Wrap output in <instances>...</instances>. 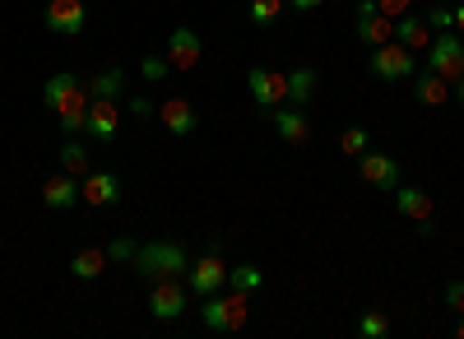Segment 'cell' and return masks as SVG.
I'll return each instance as SVG.
<instances>
[{
  "label": "cell",
  "mask_w": 464,
  "mask_h": 339,
  "mask_svg": "<svg viewBox=\"0 0 464 339\" xmlns=\"http://www.w3.org/2000/svg\"><path fill=\"white\" fill-rule=\"evenodd\" d=\"M89 89L80 84V74H70V70H61V74H52L47 80V89H43V102H47V111L61 121V131L65 135H84V121H89Z\"/></svg>",
  "instance_id": "6da1fadb"
},
{
  "label": "cell",
  "mask_w": 464,
  "mask_h": 339,
  "mask_svg": "<svg viewBox=\"0 0 464 339\" xmlns=\"http://www.w3.org/2000/svg\"><path fill=\"white\" fill-rule=\"evenodd\" d=\"M135 270L144 279H186L190 270V256L181 242H144L135 251Z\"/></svg>",
  "instance_id": "7a4b0ae2"
},
{
  "label": "cell",
  "mask_w": 464,
  "mask_h": 339,
  "mask_svg": "<svg viewBox=\"0 0 464 339\" xmlns=\"http://www.w3.org/2000/svg\"><path fill=\"white\" fill-rule=\"evenodd\" d=\"M200 321H205V330H214V334H237V330L251 321V316H246V293H237V288L209 293L205 307H200Z\"/></svg>",
  "instance_id": "3957f363"
},
{
  "label": "cell",
  "mask_w": 464,
  "mask_h": 339,
  "mask_svg": "<svg viewBox=\"0 0 464 339\" xmlns=\"http://www.w3.org/2000/svg\"><path fill=\"white\" fill-rule=\"evenodd\" d=\"M367 70L376 74V80H385V84H395V80H409V74L418 70V52H409L404 43H381V47H372V61H367Z\"/></svg>",
  "instance_id": "277c9868"
},
{
  "label": "cell",
  "mask_w": 464,
  "mask_h": 339,
  "mask_svg": "<svg viewBox=\"0 0 464 339\" xmlns=\"http://www.w3.org/2000/svg\"><path fill=\"white\" fill-rule=\"evenodd\" d=\"M428 70H437L446 84H455L459 74H464V37L455 28L437 33L432 37V47H428Z\"/></svg>",
  "instance_id": "5b68a950"
},
{
  "label": "cell",
  "mask_w": 464,
  "mask_h": 339,
  "mask_svg": "<svg viewBox=\"0 0 464 339\" xmlns=\"http://www.w3.org/2000/svg\"><path fill=\"white\" fill-rule=\"evenodd\" d=\"M246 89L256 98V107L275 111L288 102V70H269V65H251L246 70Z\"/></svg>",
  "instance_id": "8992f818"
},
{
  "label": "cell",
  "mask_w": 464,
  "mask_h": 339,
  "mask_svg": "<svg viewBox=\"0 0 464 339\" xmlns=\"http://www.w3.org/2000/svg\"><path fill=\"white\" fill-rule=\"evenodd\" d=\"M218 247H223V242H209V251L186 270V288L196 293V297H209V293H218V288L227 284V266H223V251H218Z\"/></svg>",
  "instance_id": "52a82bcc"
},
{
  "label": "cell",
  "mask_w": 464,
  "mask_h": 339,
  "mask_svg": "<svg viewBox=\"0 0 464 339\" xmlns=\"http://www.w3.org/2000/svg\"><path fill=\"white\" fill-rule=\"evenodd\" d=\"M186 303H190V288L181 279H153V288H149V316L153 321H181Z\"/></svg>",
  "instance_id": "ba28073f"
},
{
  "label": "cell",
  "mask_w": 464,
  "mask_h": 339,
  "mask_svg": "<svg viewBox=\"0 0 464 339\" xmlns=\"http://www.w3.org/2000/svg\"><path fill=\"white\" fill-rule=\"evenodd\" d=\"M47 28L56 37H80L84 24H89V10H84V0H47Z\"/></svg>",
  "instance_id": "9c48e42d"
},
{
  "label": "cell",
  "mask_w": 464,
  "mask_h": 339,
  "mask_svg": "<svg viewBox=\"0 0 464 339\" xmlns=\"http://www.w3.org/2000/svg\"><path fill=\"white\" fill-rule=\"evenodd\" d=\"M159 121H163V131L168 135H190V131H196L200 126V111H196V102H190V98H181V93H172V98H163L159 102Z\"/></svg>",
  "instance_id": "30bf717a"
},
{
  "label": "cell",
  "mask_w": 464,
  "mask_h": 339,
  "mask_svg": "<svg viewBox=\"0 0 464 339\" xmlns=\"http://www.w3.org/2000/svg\"><path fill=\"white\" fill-rule=\"evenodd\" d=\"M163 56L172 61V70H196V65H200V56H205L200 33H196V28H172V37H168Z\"/></svg>",
  "instance_id": "8fae6325"
},
{
  "label": "cell",
  "mask_w": 464,
  "mask_h": 339,
  "mask_svg": "<svg viewBox=\"0 0 464 339\" xmlns=\"http://www.w3.org/2000/svg\"><path fill=\"white\" fill-rule=\"evenodd\" d=\"M358 37L367 47H381L395 37V19L376 10V0H358Z\"/></svg>",
  "instance_id": "7c38bea8"
},
{
  "label": "cell",
  "mask_w": 464,
  "mask_h": 339,
  "mask_svg": "<svg viewBox=\"0 0 464 339\" xmlns=\"http://www.w3.org/2000/svg\"><path fill=\"white\" fill-rule=\"evenodd\" d=\"M269 121H275V131H279V140L284 144H312V121H306V107H275L269 111Z\"/></svg>",
  "instance_id": "4fadbf2b"
},
{
  "label": "cell",
  "mask_w": 464,
  "mask_h": 339,
  "mask_svg": "<svg viewBox=\"0 0 464 339\" xmlns=\"http://www.w3.org/2000/svg\"><path fill=\"white\" fill-rule=\"evenodd\" d=\"M80 191H84V205H116L121 200V177L107 168H89L80 177Z\"/></svg>",
  "instance_id": "5bb4252c"
},
{
  "label": "cell",
  "mask_w": 464,
  "mask_h": 339,
  "mask_svg": "<svg viewBox=\"0 0 464 339\" xmlns=\"http://www.w3.org/2000/svg\"><path fill=\"white\" fill-rule=\"evenodd\" d=\"M358 172H362V181L367 186H381V191H395L400 186V159H391V154H367L358 159Z\"/></svg>",
  "instance_id": "9a60e30c"
},
{
  "label": "cell",
  "mask_w": 464,
  "mask_h": 339,
  "mask_svg": "<svg viewBox=\"0 0 464 339\" xmlns=\"http://www.w3.org/2000/svg\"><path fill=\"white\" fill-rule=\"evenodd\" d=\"M43 200L52 205V209H74V205H80L84 200V191H80V177H74V172H52L47 181H43Z\"/></svg>",
  "instance_id": "2e32d148"
},
{
  "label": "cell",
  "mask_w": 464,
  "mask_h": 339,
  "mask_svg": "<svg viewBox=\"0 0 464 339\" xmlns=\"http://www.w3.org/2000/svg\"><path fill=\"white\" fill-rule=\"evenodd\" d=\"M116 126H121V111H116V98H89V121H84V131L93 135V140H116Z\"/></svg>",
  "instance_id": "e0dca14e"
},
{
  "label": "cell",
  "mask_w": 464,
  "mask_h": 339,
  "mask_svg": "<svg viewBox=\"0 0 464 339\" xmlns=\"http://www.w3.org/2000/svg\"><path fill=\"white\" fill-rule=\"evenodd\" d=\"M395 43H404L409 52H428V47H432V28H428V19L400 15V19H395Z\"/></svg>",
  "instance_id": "ac0fdd59"
},
{
  "label": "cell",
  "mask_w": 464,
  "mask_h": 339,
  "mask_svg": "<svg viewBox=\"0 0 464 339\" xmlns=\"http://www.w3.org/2000/svg\"><path fill=\"white\" fill-rule=\"evenodd\" d=\"M413 98H418L422 107H441V102L450 98V84L441 80L437 70H413Z\"/></svg>",
  "instance_id": "d6986e66"
},
{
  "label": "cell",
  "mask_w": 464,
  "mask_h": 339,
  "mask_svg": "<svg viewBox=\"0 0 464 339\" xmlns=\"http://www.w3.org/2000/svg\"><path fill=\"white\" fill-rule=\"evenodd\" d=\"M395 209L404 214V218H413V223H422V218H432V196L428 191H418V186H395Z\"/></svg>",
  "instance_id": "ffe728a7"
},
{
  "label": "cell",
  "mask_w": 464,
  "mask_h": 339,
  "mask_svg": "<svg viewBox=\"0 0 464 339\" xmlns=\"http://www.w3.org/2000/svg\"><path fill=\"white\" fill-rule=\"evenodd\" d=\"M316 93V70L312 65H293L288 70V107H306Z\"/></svg>",
  "instance_id": "44dd1931"
},
{
  "label": "cell",
  "mask_w": 464,
  "mask_h": 339,
  "mask_svg": "<svg viewBox=\"0 0 464 339\" xmlns=\"http://www.w3.org/2000/svg\"><path fill=\"white\" fill-rule=\"evenodd\" d=\"M102 270H107V251H98V247H84V251L70 256V275L74 279H102Z\"/></svg>",
  "instance_id": "7402d4cb"
},
{
  "label": "cell",
  "mask_w": 464,
  "mask_h": 339,
  "mask_svg": "<svg viewBox=\"0 0 464 339\" xmlns=\"http://www.w3.org/2000/svg\"><path fill=\"white\" fill-rule=\"evenodd\" d=\"M93 98H116V93H126V70L121 65H107L93 74V84H89Z\"/></svg>",
  "instance_id": "603a6c76"
},
{
  "label": "cell",
  "mask_w": 464,
  "mask_h": 339,
  "mask_svg": "<svg viewBox=\"0 0 464 339\" xmlns=\"http://www.w3.org/2000/svg\"><path fill=\"white\" fill-rule=\"evenodd\" d=\"M61 168H65V172H74V177H84V172L93 168V163H89V149H84L80 140H74V135L61 144Z\"/></svg>",
  "instance_id": "cb8c5ba5"
},
{
  "label": "cell",
  "mask_w": 464,
  "mask_h": 339,
  "mask_svg": "<svg viewBox=\"0 0 464 339\" xmlns=\"http://www.w3.org/2000/svg\"><path fill=\"white\" fill-rule=\"evenodd\" d=\"M367 144H372V131H362V126H348V131L339 135V149H343L348 159H362Z\"/></svg>",
  "instance_id": "d4e9b609"
},
{
  "label": "cell",
  "mask_w": 464,
  "mask_h": 339,
  "mask_svg": "<svg viewBox=\"0 0 464 339\" xmlns=\"http://www.w3.org/2000/svg\"><path fill=\"white\" fill-rule=\"evenodd\" d=\"M260 279H265V275H260L256 266H232V270H227V288H237V293H256Z\"/></svg>",
  "instance_id": "484cf974"
},
{
  "label": "cell",
  "mask_w": 464,
  "mask_h": 339,
  "mask_svg": "<svg viewBox=\"0 0 464 339\" xmlns=\"http://www.w3.org/2000/svg\"><path fill=\"white\" fill-rule=\"evenodd\" d=\"M284 5H288V0H251V24L269 28V24L284 15Z\"/></svg>",
  "instance_id": "4316f807"
},
{
  "label": "cell",
  "mask_w": 464,
  "mask_h": 339,
  "mask_svg": "<svg viewBox=\"0 0 464 339\" xmlns=\"http://www.w3.org/2000/svg\"><path fill=\"white\" fill-rule=\"evenodd\" d=\"M358 334L362 339H385V334H391V321H385L381 312H362L358 316Z\"/></svg>",
  "instance_id": "83f0119b"
},
{
  "label": "cell",
  "mask_w": 464,
  "mask_h": 339,
  "mask_svg": "<svg viewBox=\"0 0 464 339\" xmlns=\"http://www.w3.org/2000/svg\"><path fill=\"white\" fill-rule=\"evenodd\" d=\"M422 19H428V28L446 33V28H455V5H441V0H432V10L422 15Z\"/></svg>",
  "instance_id": "f1b7e54d"
},
{
  "label": "cell",
  "mask_w": 464,
  "mask_h": 339,
  "mask_svg": "<svg viewBox=\"0 0 464 339\" xmlns=\"http://www.w3.org/2000/svg\"><path fill=\"white\" fill-rule=\"evenodd\" d=\"M168 70H172V61H168V56H144V61H140V74H144L149 84L168 80Z\"/></svg>",
  "instance_id": "f546056e"
},
{
  "label": "cell",
  "mask_w": 464,
  "mask_h": 339,
  "mask_svg": "<svg viewBox=\"0 0 464 339\" xmlns=\"http://www.w3.org/2000/svg\"><path fill=\"white\" fill-rule=\"evenodd\" d=\"M135 251H140L135 237H111L107 242V260H135Z\"/></svg>",
  "instance_id": "4dcf8cb0"
},
{
  "label": "cell",
  "mask_w": 464,
  "mask_h": 339,
  "mask_svg": "<svg viewBox=\"0 0 464 339\" xmlns=\"http://www.w3.org/2000/svg\"><path fill=\"white\" fill-rule=\"evenodd\" d=\"M446 307L450 312H464V279H450L446 284Z\"/></svg>",
  "instance_id": "1f68e13d"
},
{
  "label": "cell",
  "mask_w": 464,
  "mask_h": 339,
  "mask_svg": "<svg viewBox=\"0 0 464 339\" xmlns=\"http://www.w3.org/2000/svg\"><path fill=\"white\" fill-rule=\"evenodd\" d=\"M409 5H413V0H376V10H381V15H391V19L409 15Z\"/></svg>",
  "instance_id": "d6a6232c"
},
{
  "label": "cell",
  "mask_w": 464,
  "mask_h": 339,
  "mask_svg": "<svg viewBox=\"0 0 464 339\" xmlns=\"http://www.w3.org/2000/svg\"><path fill=\"white\" fill-rule=\"evenodd\" d=\"M130 111L144 121V117H153V102H149V98H130Z\"/></svg>",
  "instance_id": "836d02e7"
},
{
  "label": "cell",
  "mask_w": 464,
  "mask_h": 339,
  "mask_svg": "<svg viewBox=\"0 0 464 339\" xmlns=\"http://www.w3.org/2000/svg\"><path fill=\"white\" fill-rule=\"evenodd\" d=\"M455 33L464 37V0H455Z\"/></svg>",
  "instance_id": "e575fe53"
},
{
  "label": "cell",
  "mask_w": 464,
  "mask_h": 339,
  "mask_svg": "<svg viewBox=\"0 0 464 339\" xmlns=\"http://www.w3.org/2000/svg\"><path fill=\"white\" fill-rule=\"evenodd\" d=\"M293 10H316V5H325V0H288Z\"/></svg>",
  "instance_id": "d590c367"
},
{
  "label": "cell",
  "mask_w": 464,
  "mask_h": 339,
  "mask_svg": "<svg viewBox=\"0 0 464 339\" xmlns=\"http://www.w3.org/2000/svg\"><path fill=\"white\" fill-rule=\"evenodd\" d=\"M450 93H455V98H459V102H464V74H459V80H455V84H450Z\"/></svg>",
  "instance_id": "8d00e7d4"
},
{
  "label": "cell",
  "mask_w": 464,
  "mask_h": 339,
  "mask_svg": "<svg viewBox=\"0 0 464 339\" xmlns=\"http://www.w3.org/2000/svg\"><path fill=\"white\" fill-rule=\"evenodd\" d=\"M455 339H464V312H459V321H455Z\"/></svg>",
  "instance_id": "74e56055"
},
{
  "label": "cell",
  "mask_w": 464,
  "mask_h": 339,
  "mask_svg": "<svg viewBox=\"0 0 464 339\" xmlns=\"http://www.w3.org/2000/svg\"><path fill=\"white\" fill-rule=\"evenodd\" d=\"M441 5H450V0H441Z\"/></svg>",
  "instance_id": "f35d334b"
}]
</instances>
